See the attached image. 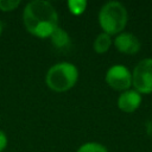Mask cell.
<instances>
[{
	"instance_id": "1",
	"label": "cell",
	"mask_w": 152,
	"mask_h": 152,
	"mask_svg": "<svg viewBox=\"0 0 152 152\" xmlns=\"http://www.w3.org/2000/svg\"><path fill=\"white\" fill-rule=\"evenodd\" d=\"M26 30L39 38L50 37L58 27V15L49 1L34 0L25 6L23 14Z\"/></svg>"
},
{
	"instance_id": "2",
	"label": "cell",
	"mask_w": 152,
	"mask_h": 152,
	"mask_svg": "<svg viewBox=\"0 0 152 152\" xmlns=\"http://www.w3.org/2000/svg\"><path fill=\"white\" fill-rule=\"evenodd\" d=\"M99 23L107 34L121 32L127 24V11L121 2L109 1L104 4L99 13Z\"/></svg>"
},
{
	"instance_id": "3",
	"label": "cell",
	"mask_w": 152,
	"mask_h": 152,
	"mask_svg": "<svg viewBox=\"0 0 152 152\" xmlns=\"http://www.w3.org/2000/svg\"><path fill=\"white\" fill-rule=\"evenodd\" d=\"M78 78L77 68L68 62H62L52 65L45 76L48 87L55 91H66L75 86Z\"/></svg>"
},
{
	"instance_id": "4",
	"label": "cell",
	"mask_w": 152,
	"mask_h": 152,
	"mask_svg": "<svg viewBox=\"0 0 152 152\" xmlns=\"http://www.w3.org/2000/svg\"><path fill=\"white\" fill-rule=\"evenodd\" d=\"M132 84L140 94L152 93V58L140 61L132 74Z\"/></svg>"
},
{
	"instance_id": "5",
	"label": "cell",
	"mask_w": 152,
	"mask_h": 152,
	"mask_svg": "<svg viewBox=\"0 0 152 152\" xmlns=\"http://www.w3.org/2000/svg\"><path fill=\"white\" fill-rule=\"evenodd\" d=\"M107 84L115 90H128L132 84V74L122 64L110 66L106 72Z\"/></svg>"
},
{
	"instance_id": "6",
	"label": "cell",
	"mask_w": 152,
	"mask_h": 152,
	"mask_svg": "<svg viewBox=\"0 0 152 152\" xmlns=\"http://www.w3.org/2000/svg\"><path fill=\"white\" fill-rule=\"evenodd\" d=\"M115 48L126 55H134L140 50V40L129 32H124L116 36L114 39Z\"/></svg>"
},
{
	"instance_id": "7",
	"label": "cell",
	"mask_w": 152,
	"mask_h": 152,
	"mask_svg": "<svg viewBox=\"0 0 152 152\" xmlns=\"http://www.w3.org/2000/svg\"><path fill=\"white\" fill-rule=\"evenodd\" d=\"M141 103V94L137 90H125L118 99V107L125 113H133Z\"/></svg>"
},
{
	"instance_id": "8",
	"label": "cell",
	"mask_w": 152,
	"mask_h": 152,
	"mask_svg": "<svg viewBox=\"0 0 152 152\" xmlns=\"http://www.w3.org/2000/svg\"><path fill=\"white\" fill-rule=\"evenodd\" d=\"M52 45L57 50H66L70 48V38L69 34L61 27H57L50 36Z\"/></svg>"
},
{
	"instance_id": "9",
	"label": "cell",
	"mask_w": 152,
	"mask_h": 152,
	"mask_svg": "<svg viewBox=\"0 0 152 152\" xmlns=\"http://www.w3.org/2000/svg\"><path fill=\"white\" fill-rule=\"evenodd\" d=\"M110 44H112V39H110V36L102 32L100 33L95 40H94V50L97 52V53H104L106 51H108V49L110 48Z\"/></svg>"
},
{
	"instance_id": "10",
	"label": "cell",
	"mask_w": 152,
	"mask_h": 152,
	"mask_svg": "<svg viewBox=\"0 0 152 152\" xmlns=\"http://www.w3.org/2000/svg\"><path fill=\"white\" fill-rule=\"evenodd\" d=\"M68 7L72 14L80 15L86 11L87 1H84V0H70V1H68Z\"/></svg>"
},
{
	"instance_id": "11",
	"label": "cell",
	"mask_w": 152,
	"mask_h": 152,
	"mask_svg": "<svg viewBox=\"0 0 152 152\" xmlns=\"http://www.w3.org/2000/svg\"><path fill=\"white\" fill-rule=\"evenodd\" d=\"M77 152H108V151L103 145L99 142H87L83 144L77 150Z\"/></svg>"
},
{
	"instance_id": "12",
	"label": "cell",
	"mask_w": 152,
	"mask_h": 152,
	"mask_svg": "<svg viewBox=\"0 0 152 152\" xmlns=\"http://www.w3.org/2000/svg\"><path fill=\"white\" fill-rule=\"evenodd\" d=\"M19 0H0V10L4 12L13 11L19 6Z\"/></svg>"
},
{
	"instance_id": "13",
	"label": "cell",
	"mask_w": 152,
	"mask_h": 152,
	"mask_svg": "<svg viewBox=\"0 0 152 152\" xmlns=\"http://www.w3.org/2000/svg\"><path fill=\"white\" fill-rule=\"evenodd\" d=\"M6 146H7V137L4 133V131L0 129V152H2Z\"/></svg>"
},
{
	"instance_id": "14",
	"label": "cell",
	"mask_w": 152,
	"mask_h": 152,
	"mask_svg": "<svg viewBox=\"0 0 152 152\" xmlns=\"http://www.w3.org/2000/svg\"><path fill=\"white\" fill-rule=\"evenodd\" d=\"M146 133L152 137V119L146 122Z\"/></svg>"
},
{
	"instance_id": "15",
	"label": "cell",
	"mask_w": 152,
	"mask_h": 152,
	"mask_svg": "<svg viewBox=\"0 0 152 152\" xmlns=\"http://www.w3.org/2000/svg\"><path fill=\"white\" fill-rule=\"evenodd\" d=\"M2 30H4V24L0 21V36H1V33H2Z\"/></svg>"
}]
</instances>
